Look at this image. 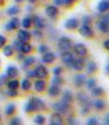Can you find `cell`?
Listing matches in <instances>:
<instances>
[{
	"label": "cell",
	"mask_w": 109,
	"mask_h": 125,
	"mask_svg": "<svg viewBox=\"0 0 109 125\" xmlns=\"http://www.w3.org/2000/svg\"><path fill=\"white\" fill-rule=\"evenodd\" d=\"M7 43V37L0 34V48H2Z\"/></svg>",
	"instance_id": "f6af8a7d"
},
{
	"label": "cell",
	"mask_w": 109,
	"mask_h": 125,
	"mask_svg": "<svg viewBox=\"0 0 109 125\" xmlns=\"http://www.w3.org/2000/svg\"><path fill=\"white\" fill-rule=\"evenodd\" d=\"M20 12V8L18 6H11L10 8L7 10V14L8 15H11V17H13V15L18 14V13Z\"/></svg>",
	"instance_id": "f1b7e54d"
},
{
	"label": "cell",
	"mask_w": 109,
	"mask_h": 125,
	"mask_svg": "<svg viewBox=\"0 0 109 125\" xmlns=\"http://www.w3.org/2000/svg\"><path fill=\"white\" fill-rule=\"evenodd\" d=\"M93 105H94V108L96 109V110L101 111L106 108V102L104 101V100L98 99V100H95V101L93 102Z\"/></svg>",
	"instance_id": "44dd1931"
},
{
	"label": "cell",
	"mask_w": 109,
	"mask_h": 125,
	"mask_svg": "<svg viewBox=\"0 0 109 125\" xmlns=\"http://www.w3.org/2000/svg\"><path fill=\"white\" fill-rule=\"evenodd\" d=\"M23 58H24L23 53H21V54L19 53V55H18V59H19V61H23Z\"/></svg>",
	"instance_id": "db71d44e"
},
{
	"label": "cell",
	"mask_w": 109,
	"mask_h": 125,
	"mask_svg": "<svg viewBox=\"0 0 109 125\" xmlns=\"http://www.w3.org/2000/svg\"><path fill=\"white\" fill-rule=\"evenodd\" d=\"M77 100H78L79 103L85 104V103H87V102H89V97H88L85 92H79L78 94H77Z\"/></svg>",
	"instance_id": "cb8c5ba5"
},
{
	"label": "cell",
	"mask_w": 109,
	"mask_h": 125,
	"mask_svg": "<svg viewBox=\"0 0 109 125\" xmlns=\"http://www.w3.org/2000/svg\"><path fill=\"white\" fill-rule=\"evenodd\" d=\"M62 68L60 66H57V67H55L54 69H53V73H54V76H61L62 75Z\"/></svg>",
	"instance_id": "ee69618b"
},
{
	"label": "cell",
	"mask_w": 109,
	"mask_h": 125,
	"mask_svg": "<svg viewBox=\"0 0 109 125\" xmlns=\"http://www.w3.org/2000/svg\"><path fill=\"white\" fill-rule=\"evenodd\" d=\"M84 66H85L84 58H83V57H79V58L74 59V62H73V65H72V68H74L75 70L79 71V70H82V69L84 68Z\"/></svg>",
	"instance_id": "9a60e30c"
},
{
	"label": "cell",
	"mask_w": 109,
	"mask_h": 125,
	"mask_svg": "<svg viewBox=\"0 0 109 125\" xmlns=\"http://www.w3.org/2000/svg\"><path fill=\"white\" fill-rule=\"evenodd\" d=\"M62 62L66 65L67 67L72 68V65H73V62H74V55L70 52H64L62 54Z\"/></svg>",
	"instance_id": "ba28073f"
},
{
	"label": "cell",
	"mask_w": 109,
	"mask_h": 125,
	"mask_svg": "<svg viewBox=\"0 0 109 125\" xmlns=\"http://www.w3.org/2000/svg\"><path fill=\"white\" fill-rule=\"evenodd\" d=\"M78 25H79V22L76 18H71V19H68L65 22V28L68 29V30H74V29L78 28Z\"/></svg>",
	"instance_id": "4fadbf2b"
},
{
	"label": "cell",
	"mask_w": 109,
	"mask_h": 125,
	"mask_svg": "<svg viewBox=\"0 0 109 125\" xmlns=\"http://www.w3.org/2000/svg\"><path fill=\"white\" fill-rule=\"evenodd\" d=\"M50 124L51 125H61L63 124V117H62V114L59 112H55L51 115L50 119Z\"/></svg>",
	"instance_id": "9c48e42d"
},
{
	"label": "cell",
	"mask_w": 109,
	"mask_h": 125,
	"mask_svg": "<svg viewBox=\"0 0 109 125\" xmlns=\"http://www.w3.org/2000/svg\"><path fill=\"white\" fill-rule=\"evenodd\" d=\"M22 43H23V42H21L20 41V40H15L14 42H13V44H12V47H13V50H18L20 52V47H21V45H22Z\"/></svg>",
	"instance_id": "f35d334b"
},
{
	"label": "cell",
	"mask_w": 109,
	"mask_h": 125,
	"mask_svg": "<svg viewBox=\"0 0 109 125\" xmlns=\"http://www.w3.org/2000/svg\"><path fill=\"white\" fill-rule=\"evenodd\" d=\"M14 1H17V2H21V1H23V0H14Z\"/></svg>",
	"instance_id": "9f6ffc18"
},
{
	"label": "cell",
	"mask_w": 109,
	"mask_h": 125,
	"mask_svg": "<svg viewBox=\"0 0 109 125\" xmlns=\"http://www.w3.org/2000/svg\"><path fill=\"white\" fill-rule=\"evenodd\" d=\"M6 93H7V95L10 98H14V97H18V95H19V92H18L15 89H9L8 88V91H7Z\"/></svg>",
	"instance_id": "8d00e7d4"
},
{
	"label": "cell",
	"mask_w": 109,
	"mask_h": 125,
	"mask_svg": "<svg viewBox=\"0 0 109 125\" xmlns=\"http://www.w3.org/2000/svg\"><path fill=\"white\" fill-rule=\"evenodd\" d=\"M33 33H34V35H35V36H36V37H37V36H39V37H42V33H41V31H37V30H35Z\"/></svg>",
	"instance_id": "f907efd6"
},
{
	"label": "cell",
	"mask_w": 109,
	"mask_h": 125,
	"mask_svg": "<svg viewBox=\"0 0 109 125\" xmlns=\"http://www.w3.org/2000/svg\"><path fill=\"white\" fill-rule=\"evenodd\" d=\"M86 83V76L82 75V73H78L74 77V84L77 87V88H81L84 84Z\"/></svg>",
	"instance_id": "7c38bea8"
},
{
	"label": "cell",
	"mask_w": 109,
	"mask_h": 125,
	"mask_svg": "<svg viewBox=\"0 0 109 125\" xmlns=\"http://www.w3.org/2000/svg\"><path fill=\"white\" fill-rule=\"evenodd\" d=\"M35 62V58L33 56H29V57H24L23 58V69H26L28 67H30L31 65H33Z\"/></svg>",
	"instance_id": "484cf974"
},
{
	"label": "cell",
	"mask_w": 109,
	"mask_h": 125,
	"mask_svg": "<svg viewBox=\"0 0 109 125\" xmlns=\"http://www.w3.org/2000/svg\"><path fill=\"white\" fill-rule=\"evenodd\" d=\"M0 120H1V116H0Z\"/></svg>",
	"instance_id": "6f0895ef"
},
{
	"label": "cell",
	"mask_w": 109,
	"mask_h": 125,
	"mask_svg": "<svg viewBox=\"0 0 109 125\" xmlns=\"http://www.w3.org/2000/svg\"><path fill=\"white\" fill-rule=\"evenodd\" d=\"M55 59H56L55 54L51 52H46L45 54H43V57H42V62H45V64H52Z\"/></svg>",
	"instance_id": "2e32d148"
},
{
	"label": "cell",
	"mask_w": 109,
	"mask_h": 125,
	"mask_svg": "<svg viewBox=\"0 0 109 125\" xmlns=\"http://www.w3.org/2000/svg\"><path fill=\"white\" fill-rule=\"evenodd\" d=\"M31 39L30 32H28L26 30H19L18 32V40H20L21 42H29Z\"/></svg>",
	"instance_id": "5bb4252c"
},
{
	"label": "cell",
	"mask_w": 109,
	"mask_h": 125,
	"mask_svg": "<svg viewBox=\"0 0 109 125\" xmlns=\"http://www.w3.org/2000/svg\"><path fill=\"white\" fill-rule=\"evenodd\" d=\"M9 124H11V125H19V124H21V120H20L19 117H13V119H11L10 121H9Z\"/></svg>",
	"instance_id": "b9f144b4"
},
{
	"label": "cell",
	"mask_w": 109,
	"mask_h": 125,
	"mask_svg": "<svg viewBox=\"0 0 109 125\" xmlns=\"http://www.w3.org/2000/svg\"><path fill=\"white\" fill-rule=\"evenodd\" d=\"M32 51V46H31V44H29L28 42H23L21 45V47H20V52L23 53V54H29V53Z\"/></svg>",
	"instance_id": "d4e9b609"
},
{
	"label": "cell",
	"mask_w": 109,
	"mask_h": 125,
	"mask_svg": "<svg viewBox=\"0 0 109 125\" xmlns=\"http://www.w3.org/2000/svg\"><path fill=\"white\" fill-rule=\"evenodd\" d=\"M44 109H45V103L36 97H31L29 99L28 103L25 104V112H28V113L42 111Z\"/></svg>",
	"instance_id": "6da1fadb"
},
{
	"label": "cell",
	"mask_w": 109,
	"mask_h": 125,
	"mask_svg": "<svg viewBox=\"0 0 109 125\" xmlns=\"http://www.w3.org/2000/svg\"><path fill=\"white\" fill-rule=\"evenodd\" d=\"M97 70V65H96V62H93V61H89L87 62V71L89 73H95V71Z\"/></svg>",
	"instance_id": "4dcf8cb0"
},
{
	"label": "cell",
	"mask_w": 109,
	"mask_h": 125,
	"mask_svg": "<svg viewBox=\"0 0 109 125\" xmlns=\"http://www.w3.org/2000/svg\"><path fill=\"white\" fill-rule=\"evenodd\" d=\"M99 12H106V11L109 9V2L107 0H101L98 3V7H97Z\"/></svg>",
	"instance_id": "7402d4cb"
},
{
	"label": "cell",
	"mask_w": 109,
	"mask_h": 125,
	"mask_svg": "<svg viewBox=\"0 0 109 125\" xmlns=\"http://www.w3.org/2000/svg\"><path fill=\"white\" fill-rule=\"evenodd\" d=\"M15 111V104L14 103H9L8 105L6 106V110H4V112H6L7 115H11L13 114Z\"/></svg>",
	"instance_id": "1f68e13d"
},
{
	"label": "cell",
	"mask_w": 109,
	"mask_h": 125,
	"mask_svg": "<svg viewBox=\"0 0 109 125\" xmlns=\"http://www.w3.org/2000/svg\"><path fill=\"white\" fill-rule=\"evenodd\" d=\"M31 86H32V84H31V81L29 79H23L21 81V88L23 89L24 91H28V90H30L31 89Z\"/></svg>",
	"instance_id": "836d02e7"
},
{
	"label": "cell",
	"mask_w": 109,
	"mask_h": 125,
	"mask_svg": "<svg viewBox=\"0 0 109 125\" xmlns=\"http://www.w3.org/2000/svg\"><path fill=\"white\" fill-rule=\"evenodd\" d=\"M72 100H73V94H72V92H71L70 90L64 91V93H63V99H62V101L65 102V103H68V104H70L71 102H72Z\"/></svg>",
	"instance_id": "4316f807"
},
{
	"label": "cell",
	"mask_w": 109,
	"mask_h": 125,
	"mask_svg": "<svg viewBox=\"0 0 109 125\" xmlns=\"http://www.w3.org/2000/svg\"><path fill=\"white\" fill-rule=\"evenodd\" d=\"M26 75H28V77H30V78L34 77V70H29L28 73H26Z\"/></svg>",
	"instance_id": "681fc988"
},
{
	"label": "cell",
	"mask_w": 109,
	"mask_h": 125,
	"mask_svg": "<svg viewBox=\"0 0 109 125\" xmlns=\"http://www.w3.org/2000/svg\"><path fill=\"white\" fill-rule=\"evenodd\" d=\"M90 91H92V94L95 95V97H99V95L104 94V88H101V87L95 86Z\"/></svg>",
	"instance_id": "f546056e"
},
{
	"label": "cell",
	"mask_w": 109,
	"mask_h": 125,
	"mask_svg": "<svg viewBox=\"0 0 109 125\" xmlns=\"http://www.w3.org/2000/svg\"><path fill=\"white\" fill-rule=\"evenodd\" d=\"M32 23H34L35 28L36 29H43L44 26H45V22H44V20L42 19L41 17H37V15H35V17H33L32 19Z\"/></svg>",
	"instance_id": "d6986e66"
},
{
	"label": "cell",
	"mask_w": 109,
	"mask_h": 125,
	"mask_svg": "<svg viewBox=\"0 0 109 125\" xmlns=\"http://www.w3.org/2000/svg\"><path fill=\"white\" fill-rule=\"evenodd\" d=\"M48 76V70L43 66V65H37L34 69V77L39 79H45Z\"/></svg>",
	"instance_id": "5b68a950"
},
{
	"label": "cell",
	"mask_w": 109,
	"mask_h": 125,
	"mask_svg": "<svg viewBox=\"0 0 109 125\" xmlns=\"http://www.w3.org/2000/svg\"><path fill=\"white\" fill-rule=\"evenodd\" d=\"M74 52L76 53L79 57H85L86 55H87L88 51H87V47H86L83 43H77L74 45Z\"/></svg>",
	"instance_id": "8992f818"
},
{
	"label": "cell",
	"mask_w": 109,
	"mask_h": 125,
	"mask_svg": "<svg viewBox=\"0 0 109 125\" xmlns=\"http://www.w3.org/2000/svg\"><path fill=\"white\" fill-rule=\"evenodd\" d=\"M48 45H45V44H41V45L39 46V52L41 53V54H45L46 52H48Z\"/></svg>",
	"instance_id": "ab89813d"
},
{
	"label": "cell",
	"mask_w": 109,
	"mask_h": 125,
	"mask_svg": "<svg viewBox=\"0 0 109 125\" xmlns=\"http://www.w3.org/2000/svg\"><path fill=\"white\" fill-rule=\"evenodd\" d=\"M48 93L51 97H57V95H60V93H61V87L56 86V84H51L48 90Z\"/></svg>",
	"instance_id": "ac0fdd59"
},
{
	"label": "cell",
	"mask_w": 109,
	"mask_h": 125,
	"mask_svg": "<svg viewBox=\"0 0 109 125\" xmlns=\"http://www.w3.org/2000/svg\"><path fill=\"white\" fill-rule=\"evenodd\" d=\"M67 123L68 124H76V121H75V119L73 116H70L67 119Z\"/></svg>",
	"instance_id": "c3c4849f"
},
{
	"label": "cell",
	"mask_w": 109,
	"mask_h": 125,
	"mask_svg": "<svg viewBox=\"0 0 109 125\" xmlns=\"http://www.w3.org/2000/svg\"><path fill=\"white\" fill-rule=\"evenodd\" d=\"M34 123L35 124H44L45 123V116H43V115L41 114H37L36 116L34 117Z\"/></svg>",
	"instance_id": "d590c367"
},
{
	"label": "cell",
	"mask_w": 109,
	"mask_h": 125,
	"mask_svg": "<svg viewBox=\"0 0 109 125\" xmlns=\"http://www.w3.org/2000/svg\"><path fill=\"white\" fill-rule=\"evenodd\" d=\"M21 24L24 29H30V26L32 25V19H31L30 17H25L23 20H22Z\"/></svg>",
	"instance_id": "d6a6232c"
},
{
	"label": "cell",
	"mask_w": 109,
	"mask_h": 125,
	"mask_svg": "<svg viewBox=\"0 0 109 125\" xmlns=\"http://www.w3.org/2000/svg\"><path fill=\"white\" fill-rule=\"evenodd\" d=\"M79 33L85 37H92L93 35H94V32H93L92 28H90L89 25H86V24H83V25L79 28Z\"/></svg>",
	"instance_id": "30bf717a"
},
{
	"label": "cell",
	"mask_w": 109,
	"mask_h": 125,
	"mask_svg": "<svg viewBox=\"0 0 109 125\" xmlns=\"http://www.w3.org/2000/svg\"><path fill=\"white\" fill-rule=\"evenodd\" d=\"M55 6H62V0H53Z\"/></svg>",
	"instance_id": "816d5d0a"
},
{
	"label": "cell",
	"mask_w": 109,
	"mask_h": 125,
	"mask_svg": "<svg viewBox=\"0 0 109 125\" xmlns=\"http://www.w3.org/2000/svg\"><path fill=\"white\" fill-rule=\"evenodd\" d=\"M45 14L50 19H56L57 15H59V9L54 4H50V6H48L45 8Z\"/></svg>",
	"instance_id": "52a82bcc"
},
{
	"label": "cell",
	"mask_w": 109,
	"mask_h": 125,
	"mask_svg": "<svg viewBox=\"0 0 109 125\" xmlns=\"http://www.w3.org/2000/svg\"><path fill=\"white\" fill-rule=\"evenodd\" d=\"M52 108L54 109L56 112L61 113V114H65V113H67L68 111H70L71 106L68 103H65V102H63V101H60V102H54V103L52 104Z\"/></svg>",
	"instance_id": "3957f363"
},
{
	"label": "cell",
	"mask_w": 109,
	"mask_h": 125,
	"mask_svg": "<svg viewBox=\"0 0 109 125\" xmlns=\"http://www.w3.org/2000/svg\"><path fill=\"white\" fill-rule=\"evenodd\" d=\"M92 23V18L89 15H84L83 17V24H86V25H89Z\"/></svg>",
	"instance_id": "7bdbcfd3"
},
{
	"label": "cell",
	"mask_w": 109,
	"mask_h": 125,
	"mask_svg": "<svg viewBox=\"0 0 109 125\" xmlns=\"http://www.w3.org/2000/svg\"><path fill=\"white\" fill-rule=\"evenodd\" d=\"M57 46H59V50L61 51L62 53L70 52L71 48L73 47L72 40L67 36H62L61 39L59 40V42H57Z\"/></svg>",
	"instance_id": "7a4b0ae2"
},
{
	"label": "cell",
	"mask_w": 109,
	"mask_h": 125,
	"mask_svg": "<svg viewBox=\"0 0 109 125\" xmlns=\"http://www.w3.org/2000/svg\"><path fill=\"white\" fill-rule=\"evenodd\" d=\"M64 80L61 76H54V78L52 79V84H56V86H60L61 87L63 84Z\"/></svg>",
	"instance_id": "e575fe53"
},
{
	"label": "cell",
	"mask_w": 109,
	"mask_h": 125,
	"mask_svg": "<svg viewBox=\"0 0 109 125\" xmlns=\"http://www.w3.org/2000/svg\"><path fill=\"white\" fill-rule=\"evenodd\" d=\"M104 46H105L106 50H109V40H106V41H105V44H104Z\"/></svg>",
	"instance_id": "f5cc1de1"
},
{
	"label": "cell",
	"mask_w": 109,
	"mask_h": 125,
	"mask_svg": "<svg viewBox=\"0 0 109 125\" xmlns=\"http://www.w3.org/2000/svg\"><path fill=\"white\" fill-rule=\"evenodd\" d=\"M20 24L21 23H20V20L18 19V18H12V19L6 24V29L8 31H13V30L19 28Z\"/></svg>",
	"instance_id": "8fae6325"
},
{
	"label": "cell",
	"mask_w": 109,
	"mask_h": 125,
	"mask_svg": "<svg viewBox=\"0 0 109 125\" xmlns=\"http://www.w3.org/2000/svg\"><path fill=\"white\" fill-rule=\"evenodd\" d=\"M73 3V0H62V6H64V7H68V6H71V4Z\"/></svg>",
	"instance_id": "7dc6e473"
},
{
	"label": "cell",
	"mask_w": 109,
	"mask_h": 125,
	"mask_svg": "<svg viewBox=\"0 0 109 125\" xmlns=\"http://www.w3.org/2000/svg\"><path fill=\"white\" fill-rule=\"evenodd\" d=\"M86 82H87V88H88V90H92V89L94 88L95 86H96V79H94V78H90V79L86 80Z\"/></svg>",
	"instance_id": "74e56055"
},
{
	"label": "cell",
	"mask_w": 109,
	"mask_h": 125,
	"mask_svg": "<svg viewBox=\"0 0 109 125\" xmlns=\"http://www.w3.org/2000/svg\"><path fill=\"white\" fill-rule=\"evenodd\" d=\"M28 1L30 2V3H33V2H35V1H36V0H28Z\"/></svg>",
	"instance_id": "11a10c76"
},
{
	"label": "cell",
	"mask_w": 109,
	"mask_h": 125,
	"mask_svg": "<svg viewBox=\"0 0 109 125\" xmlns=\"http://www.w3.org/2000/svg\"><path fill=\"white\" fill-rule=\"evenodd\" d=\"M97 28L100 32L103 33H108L109 31V15L105 14L103 18L100 19V21L97 23Z\"/></svg>",
	"instance_id": "277c9868"
},
{
	"label": "cell",
	"mask_w": 109,
	"mask_h": 125,
	"mask_svg": "<svg viewBox=\"0 0 109 125\" xmlns=\"http://www.w3.org/2000/svg\"><path fill=\"white\" fill-rule=\"evenodd\" d=\"M7 81H8V76L7 75H0V87L7 84Z\"/></svg>",
	"instance_id": "60d3db41"
},
{
	"label": "cell",
	"mask_w": 109,
	"mask_h": 125,
	"mask_svg": "<svg viewBox=\"0 0 109 125\" xmlns=\"http://www.w3.org/2000/svg\"><path fill=\"white\" fill-rule=\"evenodd\" d=\"M3 55L6 57H11L13 55V47L12 45H4L3 46Z\"/></svg>",
	"instance_id": "83f0119b"
},
{
	"label": "cell",
	"mask_w": 109,
	"mask_h": 125,
	"mask_svg": "<svg viewBox=\"0 0 109 125\" xmlns=\"http://www.w3.org/2000/svg\"><path fill=\"white\" fill-rule=\"evenodd\" d=\"M6 75L8 76V78H17L19 76V69L15 66H9L7 68Z\"/></svg>",
	"instance_id": "e0dca14e"
},
{
	"label": "cell",
	"mask_w": 109,
	"mask_h": 125,
	"mask_svg": "<svg viewBox=\"0 0 109 125\" xmlns=\"http://www.w3.org/2000/svg\"><path fill=\"white\" fill-rule=\"evenodd\" d=\"M45 86H46V83L44 81V79H37L34 82V89L37 92H42V91L45 90Z\"/></svg>",
	"instance_id": "ffe728a7"
},
{
	"label": "cell",
	"mask_w": 109,
	"mask_h": 125,
	"mask_svg": "<svg viewBox=\"0 0 109 125\" xmlns=\"http://www.w3.org/2000/svg\"><path fill=\"white\" fill-rule=\"evenodd\" d=\"M73 1H74V0H73Z\"/></svg>",
	"instance_id": "680465c9"
},
{
	"label": "cell",
	"mask_w": 109,
	"mask_h": 125,
	"mask_svg": "<svg viewBox=\"0 0 109 125\" xmlns=\"http://www.w3.org/2000/svg\"><path fill=\"white\" fill-rule=\"evenodd\" d=\"M7 86H8L9 89H15V90H17L20 86V82L18 81L17 79H14V78H11L10 80L7 81Z\"/></svg>",
	"instance_id": "603a6c76"
},
{
	"label": "cell",
	"mask_w": 109,
	"mask_h": 125,
	"mask_svg": "<svg viewBox=\"0 0 109 125\" xmlns=\"http://www.w3.org/2000/svg\"><path fill=\"white\" fill-rule=\"evenodd\" d=\"M87 124L88 125H97L98 124V121H97V119H95V117H92V119L88 120Z\"/></svg>",
	"instance_id": "bcb514c9"
}]
</instances>
